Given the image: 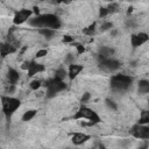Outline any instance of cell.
Returning a JSON list of instances; mask_svg holds the SVG:
<instances>
[{"mask_svg": "<svg viewBox=\"0 0 149 149\" xmlns=\"http://www.w3.org/2000/svg\"><path fill=\"white\" fill-rule=\"evenodd\" d=\"M58 3H65V5H68V3H70L72 0H56Z\"/></svg>", "mask_w": 149, "mask_h": 149, "instance_id": "obj_36", "label": "cell"}, {"mask_svg": "<svg viewBox=\"0 0 149 149\" xmlns=\"http://www.w3.org/2000/svg\"><path fill=\"white\" fill-rule=\"evenodd\" d=\"M136 35H137L139 40L142 42V44H143V43H146L147 41H149V35H148V34H146V33H139V34H136Z\"/></svg>", "mask_w": 149, "mask_h": 149, "instance_id": "obj_24", "label": "cell"}, {"mask_svg": "<svg viewBox=\"0 0 149 149\" xmlns=\"http://www.w3.org/2000/svg\"><path fill=\"white\" fill-rule=\"evenodd\" d=\"M105 104H106V106H107L109 109H112V111H116V109H118L116 102L113 101V100H111V99H106V100H105Z\"/></svg>", "mask_w": 149, "mask_h": 149, "instance_id": "obj_22", "label": "cell"}, {"mask_svg": "<svg viewBox=\"0 0 149 149\" xmlns=\"http://www.w3.org/2000/svg\"><path fill=\"white\" fill-rule=\"evenodd\" d=\"M107 9H108V13L109 14H113V13H116L119 10V5L115 3V2H112L107 6Z\"/></svg>", "mask_w": 149, "mask_h": 149, "instance_id": "obj_23", "label": "cell"}, {"mask_svg": "<svg viewBox=\"0 0 149 149\" xmlns=\"http://www.w3.org/2000/svg\"><path fill=\"white\" fill-rule=\"evenodd\" d=\"M112 35L115 36V35H116V30H113V31H112Z\"/></svg>", "mask_w": 149, "mask_h": 149, "instance_id": "obj_38", "label": "cell"}, {"mask_svg": "<svg viewBox=\"0 0 149 149\" xmlns=\"http://www.w3.org/2000/svg\"><path fill=\"white\" fill-rule=\"evenodd\" d=\"M1 104H2V112L6 115L7 119L10 118V115L20 107L21 101L16 98L13 97H2L1 98Z\"/></svg>", "mask_w": 149, "mask_h": 149, "instance_id": "obj_5", "label": "cell"}, {"mask_svg": "<svg viewBox=\"0 0 149 149\" xmlns=\"http://www.w3.org/2000/svg\"><path fill=\"white\" fill-rule=\"evenodd\" d=\"M137 92L140 94H147L149 93V80L142 79L137 84Z\"/></svg>", "mask_w": 149, "mask_h": 149, "instance_id": "obj_15", "label": "cell"}, {"mask_svg": "<svg viewBox=\"0 0 149 149\" xmlns=\"http://www.w3.org/2000/svg\"><path fill=\"white\" fill-rule=\"evenodd\" d=\"M132 12H133V7H128V10H127V14L129 15V14H130Z\"/></svg>", "mask_w": 149, "mask_h": 149, "instance_id": "obj_37", "label": "cell"}, {"mask_svg": "<svg viewBox=\"0 0 149 149\" xmlns=\"http://www.w3.org/2000/svg\"><path fill=\"white\" fill-rule=\"evenodd\" d=\"M84 69V66L83 65H80V64H70V66H69V72H68V76H69V79L70 80H73L78 74H79V72L81 71Z\"/></svg>", "mask_w": 149, "mask_h": 149, "instance_id": "obj_11", "label": "cell"}, {"mask_svg": "<svg viewBox=\"0 0 149 149\" xmlns=\"http://www.w3.org/2000/svg\"><path fill=\"white\" fill-rule=\"evenodd\" d=\"M73 118L76 120H78V119H86V120L90 121L87 123H81L83 126H93V125H97V123L101 122V119L97 114V112L91 109V108H88V107H86V106H84V105H81L79 107V109L73 115Z\"/></svg>", "mask_w": 149, "mask_h": 149, "instance_id": "obj_3", "label": "cell"}, {"mask_svg": "<svg viewBox=\"0 0 149 149\" xmlns=\"http://www.w3.org/2000/svg\"><path fill=\"white\" fill-rule=\"evenodd\" d=\"M114 54V49L109 48V47H101L99 49V54H98V58L99 59H105V58H111Z\"/></svg>", "mask_w": 149, "mask_h": 149, "instance_id": "obj_13", "label": "cell"}, {"mask_svg": "<svg viewBox=\"0 0 149 149\" xmlns=\"http://www.w3.org/2000/svg\"><path fill=\"white\" fill-rule=\"evenodd\" d=\"M126 24H127V27H132V28H135V27H136V23H135L133 20H128V21L126 22Z\"/></svg>", "mask_w": 149, "mask_h": 149, "instance_id": "obj_34", "label": "cell"}, {"mask_svg": "<svg viewBox=\"0 0 149 149\" xmlns=\"http://www.w3.org/2000/svg\"><path fill=\"white\" fill-rule=\"evenodd\" d=\"M121 66V63L114 58H105V59H99V69L105 71V72H114L119 70Z\"/></svg>", "mask_w": 149, "mask_h": 149, "instance_id": "obj_7", "label": "cell"}, {"mask_svg": "<svg viewBox=\"0 0 149 149\" xmlns=\"http://www.w3.org/2000/svg\"><path fill=\"white\" fill-rule=\"evenodd\" d=\"M33 13L36 14V16L40 15V8H38L37 6H34V7H33Z\"/></svg>", "mask_w": 149, "mask_h": 149, "instance_id": "obj_35", "label": "cell"}, {"mask_svg": "<svg viewBox=\"0 0 149 149\" xmlns=\"http://www.w3.org/2000/svg\"><path fill=\"white\" fill-rule=\"evenodd\" d=\"M90 139H91V136L87 135V134H84V133H74L72 135V137H71V141H72V143L74 146H80V144L85 143L86 141H88Z\"/></svg>", "mask_w": 149, "mask_h": 149, "instance_id": "obj_9", "label": "cell"}, {"mask_svg": "<svg viewBox=\"0 0 149 149\" xmlns=\"http://www.w3.org/2000/svg\"><path fill=\"white\" fill-rule=\"evenodd\" d=\"M130 43H132V45H133L134 48H137V47L142 45V42L139 40V37H137L136 34H133V35L130 36Z\"/></svg>", "mask_w": 149, "mask_h": 149, "instance_id": "obj_21", "label": "cell"}, {"mask_svg": "<svg viewBox=\"0 0 149 149\" xmlns=\"http://www.w3.org/2000/svg\"><path fill=\"white\" fill-rule=\"evenodd\" d=\"M112 28H113V23H112V22H105V23H102L101 27H100L101 31H107V30H109V29H112Z\"/></svg>", "mask_w": 149, "mask_h": 149, "instance_id": "obj_26", "label": "cell"}, {"mask_svg": "<svg viewBox=\"0 0 149 149\" xmlns=\"http://www.w3.org/2000/svg\"><path fill=\"white\" fill-rule=\"evenodd\" d=\"M127 1H134V0H127Z\"/></svg>", "mask_w": 149, "mask_h": 149, "instance_id": "obj_39", "label": "cell"}, {"mask_svg": "<svg viewBox=\"0 0 149 149\" xmlns=\"http://www.w3.org/2000/svg\"><path fill=\"white\" fill-rule=\"evenodd\" d=\"M72 61H73V56L71 54H69L65 58V63H69V64H72Z\"/></svg>", "mask_w": 149, "mask_h": 149, "instance_id": "obj_33", "label": "cell"}, {"mask_svg": "<svg viewBox=\"0 0 149 149\" xmlns=\"http://www.w3.org/2000/svg\"><path fill=\"white\" fill-rule=\"evenodd\" d=\"M38 33L41 35H43L45 38H51L56 34V30L55 29H51V28H40L38 29Z\"/></svg>", "mask_w": 149, "mask_h": 149, "instance_id": "obj_16", "label": "cell"}, {"mask_svg": "<svg viewBox=\"0 0 149 149\" xmlns=\"http://www.w3.org/2000/svg\"><path fill=\"white\" fill-rule=\"evenodd\" d=\"M66 76H68V72H66L65 69H63V68H59V69H57V70L55 71V77L58 78V79H61V80H63Z\"/></svg>", "mask_w": 149, "mask_h": 149, "instance_id": "obj_20", "label": "cell"}, {"mask_svg": "<svg viewBox=\"0 0 149 149\" xmlns=\"http://www.w3.org/2000/svg\"><path fill=\"white\" fill-rule=\"evenodd\" d=\"M108 9L107 7H100L99 8V17H105L106 15H108Z\"/></svg>", "mask_w": 149, "mask_h": 149, "instance_id": "obj_27", "label": "cell"}, {"mask_svg": "<svg viewBox=\"0 0 149 149\" xmlns=\"http://www.w3.org/2000/svg\"><path fill=\"white\" fill-rule=\"evenodd\" d=\"M28 23L31 27H35V28H51V29H55V30L61 28V24H62L59 17L55 14L37 15L36 17L29 20Z\"/></svg>", "mask_w": 149, "mask_h": 149, "instance_id": "obj_1", "label": "cell"}, {"mask_svg": "<svg viewBox=\"0 0 149 149\" xmlns=\"http://www.w3.org/2000/svg\"><path fill=\"white\" fill-rule=\"evenodd\" d=\"M130 134L135 139L149 141V125H141V123L134 125L130 129Z\"/></svg>", "mask_w": 149, "mask_h": 149, "instance_id": "obj_6", "label": "cell"}, {"mask_svg": "<svg viewBox=\"0 0 149 149\" xmlns=\"http://www.w3.org/2000/svg\"><path fill=\"white\" fill-rule=\"evenodd\" d=\"M27 71H28V77H33L34 74H36L38 72H43L44 71V65L31 61L30 62V66H29V69Z\"/></svg>", "mask_w": 149, "mask_h": 149, "instance_id": "obj_10", "label": "cell"}, {"mask_svg": "<svg viewBox=\"0 0 149 149\" xmlns=\"http://www.w3.org/2000/svg\"><path fill=\"white\" fill-rule=\"evenodd\" d=\"M76 49H77V54L78 55H81V54L85 52V48L81 44H76Z\"/></svg>", "mask_w": 149, "mask_h": 149, "instance_id": "obj_30", "label": "cell"}, {"mask_svg": "<svg viewBox=\"0 0 149 149\" xmlns=\"http://www.w3.org/2000/svg\"><path fill=\"white\" fill-rule=\"evenodd\" d=\"M111 88L115 92H126L132 87L133 78L127 74H114L111 78Z\"/></svg>", "mask_w": 149, "mask_h": 149, "instance_id": "obj_2", "label": "cell"}, {"mask_svg": "<svg viewBox=\"0 0 149 149\" xmlns=\"http://www.w3.org/2000/svg\"><path fill=\"white\" fill-rule=\"evenodd\" d=\"M44 86L47 87V98H54V97H56L57 93H59L61 91H64L66 88V84L56 77L45 80Z\"/></svg>", "mask_w": 149, "mask_h": 149, "instance_id": "obj_4", "label": "cell"}, {"mask_svg": "<svg viewBox=\"0 0 149 149\" xmlns=\"http://www.w3.org/2000/svg\"><path fill=\"white\" fill-rule=\"evenodd\" d=\"M31 13H33V10H30V9H26V8L20 9V10L16 12L15 15H14V19H13L14 24H21V23L26 22V21L30 17Z\"/></svg>", "mask_w": 149, "mask_h": 149, "instance_id": "obj_8", "label": "cell"}, {"mask_svg": "<svg viewBox=\"0 0 149 149\" xmlns=\"http://www.w3.org/2000/svg\"><path fill=\"white\" fill-rule=\"evenodd\" d=\"M47 54H48V50L47 49H40L36 52V58H42L43 56H47Z\"/></svg>", "mask_w": 149, "mask_h": 149, "instance_id": "obj_29", "label": "cell"}, {"mask_svg": "<svg viewBox=\"0 0 149 149\" xmlns=\"http://www.w3.org/2000/svg\"><path fill=\"white\" fill-rule=\"evenodd\" d=\"M83 33H84L85 35L93 36V35H94V33H95V23L93 22V23H92V24H90L87 28H84V29H83Z\"/></svg>", "mask_w": 149, "mask_h": 149, "instance_id": "obj_19", "label": "cell"}, {"mask_svg": "<svg viewBox=\"0 0 149 149\" xmlns=\"http://www.w3.org/2000/svg\"><path fill=\"white\" fill-rule=\"evenodd\" d=\"M7 79H8L9 84L15 85L19 81V79H20V74H19V72L15 69L10 68V69H8V72H7Z\"/></svg>", "mask_w": 149, "mask_h": 149, "instance_id": "obj_14", "label": "cell"}, {"mask_svg": "<svg viewBox=\"0 0 149 149\" xmlns=\"http://www.w3.org/2000/svg\"><path fill=\"white\" fill-rule=\"evenodd\" d=\"M29 66H30V62H28V61H27V62H23V63H22L21 69H22V70H28V69H29Z\"/></svg>", "mask_w": 149, "mask_h": 149, "instance_id": "obj_32", "label": "cell"}, {"mask_svg": "<svg viewBox=\"0 0 149 149\" xmlns=\"http://www.w3.org/2000/svg\"><path fill=\"white\" fill-rule=\"evenodd\" d=\"M16 48H17L16 45H14V44H12V43H9V42H7V43H2L1 47H0L1 56H2V57H6L7 55L15 52V51H16Z\"/></svg>", "mask_w": 149, "mask_h": 149, "instance_id": "obj_12", "label": "cell"}, {"mask_svg": "<svg viewBox=\"0 0 149 149\" xmlns=\"http://www.w3.org/2000/svg\"><path fill=\"white\" fill-rule=\"evenodd\" d=\"M40 1H44V0H40Z\"/></svg>", "mask_w": 149, "mask_h": 149, "instance_id": "obj_40", "label": "cell"}, {"mask_svg": "<svg viewBox=\"0 0 149 149\" xmlns=\"http://www.w3.org/2000/svg\"><path fill=\"white\" fill-rule=\"evenodd\" d=\"M41 85H42V83H41V80H33L31 83H30V88L31 90H34V91H37L40 87H41Z\"/></svg>", "mask_w": 149, "mask_h": 149, "instance_id": "obj_25", "label": "cell"}, {"mask_svg": "<svg viewBox=\"0 0 149 149\" xmlns=\"http://www.w3.org/2000/svg\"><path fill=\"white\" fill-rule=\"evenodd\" d=\"M35 115H36V111L35 109H29V111H27V112L23 113L22 121H30Z\"/></svg>", "mask_w": 149, "mask_h": 149, "instance_id": "obj_18", "label": "cell"}, {"mask_svg": "<svg viewBox=\"0 0 149 149\" xmlns=\"http://www.w3.org/2000/svg\"><path fill=\"white\" fill-rule=\"evenodd\" d=\"M90 99H91V93H90V92H85V93L81 95V98H80V102H81V104L87 102Z\"/></svg>", "mask_w": 149, "mask_h": 149, "instance_id": "obj_28", "label": "cell"}, {"mask_svg": "<svg viewBox=\"0 0 149 149\" xmlns=\"http://www.w3.org/2000/svg\"><path fill=\"white\" fill-rule=\"evenodd\" d=\"M137 123H141V125H149V111H142L141 116H140Z\"/></svg>", "mask_w": 149, "mask_h": 149, "instance_id": "obj_17", "label": "cell"}, {"mask_svg": "<svg viewBox=\"0 0 149 149\" xmlns=\"http://www.w3.org/2000/svg\"><path fill=\"white\" fill-rule=\"evenodd\" d=\"M63 42L64 43H71V42H73V37H71L70 35H64L63 36Z\"/></svg>", "mask_w": 149, "mask_h": 149, "instance_id": "obj_31", "label": "cell"}]
</instances>
